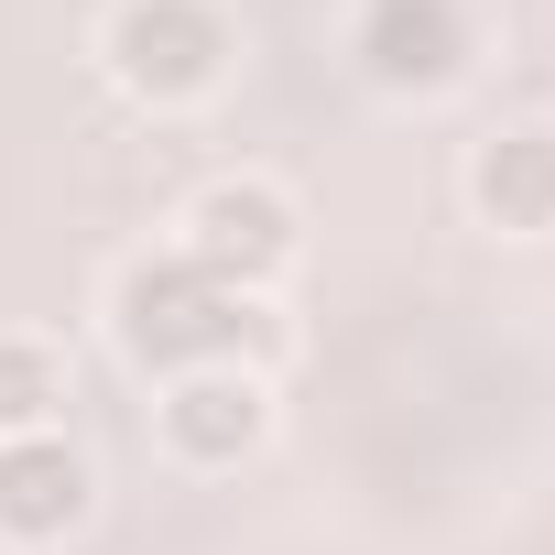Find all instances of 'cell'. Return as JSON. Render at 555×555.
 Segmentation results:
<instances>
[{
	"label": "cell",
	"instance_id": "cell-6",
	"mask_svg": "<svg viewBox=\"0 0 555 555\" xmlns=\"http://www.w3.org/2000/svg\"><path fill=\"white\" fill-rule=\"evenodd\" d=\"M164 436L185 447V457H240L250 436H261V392L240 382V371H185L175 382V403H164Z\"/></svg>",
	"mask_w": 555,
	"mask_h": 555
},
{
	"label": "cell",
	"instance_id": "cell-8",
	"mask_svg": "<svg viewBox=\"0 0 555 555\" xmlns=\"http://www.w3.org/2000/svg\"><path fill=\"white\" fill-rule=\"evenodd\" d=\"M55 403H66V371H55L34 338H0V447H12V436H44Z\"/></svg>",
	"mask_w": 555,
	"mask_h": 555
},
{
	"label": "cell",
	"instance_id": "cell-4",
	"mask_svg": "<svg viewBox=\"0 0 555 555\" xmlns=\"http://www.w3.org/2000/svg\"><path fill=\"white\" fill-rule=\"evenodd\" d=\"M360 55H371L382 88H436V77H457V55H468L457 0H371V12H360Z\"/></svg>",
	"mask_w": 555,
	"mask_h": 555
},
{
	"label": "cell",
	"instance_id": "cell-2",
	"mask_svg": "<svg viewBox=\"0 0 555 555\" xmlns=\"http://www.w3.org/2000/svg\"><path fill=\"white\" fill-rule=\"evenodd\" d=\"M109 66H120L142 99H196V88L229 66V23L207 12V0H120Z\"/></svg>",
	"mask_w": 555,
	"mask_h": 555
},
{
	"label": "cell",
	"instance_id": "cell-3",
	"mask_svg": "<svg viewBox=\"0 0 555 555\" xmlns=\"http://www.w3.org/2000/svg\"><path fill=\"white\" fill-rule=\"evenodd\" d=\"M218 284H261L272 261L295 250V207L272 196V185H207L196 196V240H185Z\"/></svg>",
	"mask_w": 555,
	"mask_h": 555
},
{
	"label": "cell",
	"instance_id": "cell-5",
	"mask_svg": "<svg viewBox=\"0 0 555 555\" xmlns=\"http://www.w3.org/2000/svg\"><path fill=\"white\" fill-rule=\"evenodd\" d=\"M77 512H88V468H77L66 436H12V447H0V533L44 544V533H66Z\"/></svg>",
	"mask_w": 555,
	"mask_h": 555
},
{
	"label": "cell",
	"instance_id": "cell-7",
	"mask_svg": "<svg viewBox=\"0 0 555 555\" xmlns=\"http://www.w3.org/2000/svg\"><path fill=\"white\" fill-rule=\"evenodd\" d=\"M479 207L501 229H555V131H501L479 153Z\"/></svg>",
	"mask_w": 555,
	"mask_h": 555
},
{
	"label": "cell",
	"instance_id": "cell-1",
	"mask_svg": "<svg viewBox=\"0 0 555 555\" xmlns=\"http://www.w3.org/2000/svg\"><path fill=\"white\" fill-rule=\"evenodd\" d=\"M250 327H261L250 295L218 284L196 250H164V261H131V272H120V349L153 360V371H207V360H229Z\"/></svg>",
	"mask_w": 555,
	"mask_h": 555
}]
</instances>
